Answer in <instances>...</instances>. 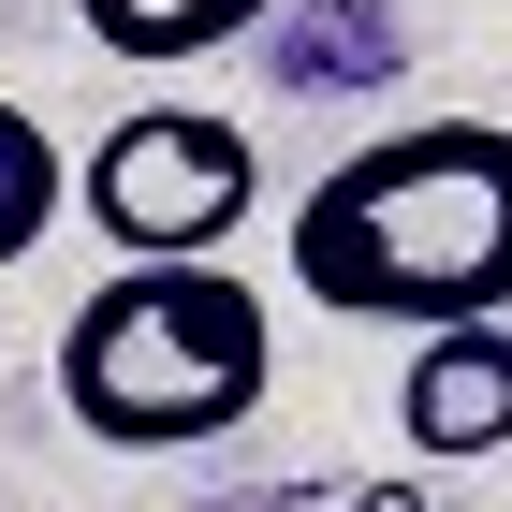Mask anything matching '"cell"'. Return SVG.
<instances>
[{
	"label": "cell",
	"instance_id": "52a82bcc",
	"mask_svg": "<svg viewBox=\"0 0 512 512\" xmlns=\"http://www.w3.org/2000/svg\"><path fill=\"white\" fill-rule=\"evenodd\" d=\"M59 191H74L59 132H44L30 103H0V278H15V264H30L44 235H59Z\"/></svg>",
	"mask_w": 512,
	"mask_h": 512
},
{
	"label": "cell",
	"instance_id": "8992f818",
	"mask_svg": "<svg viewBox=\"0 0 512 512\" xmlns=\"http://www.w3.org/2000/svg\"><path fill=\"white\" fill-rule=\"evenodd\" d=\"M278 0H74V30L103 44V59H220V44H249Z\"/></svg>",
	"mask_w": 512,
	"mask_h": 512
},
{
	"label": "cell",
	"instance_id": "6da1fadb",
	"mask_svg": "<svg viewBox=\"0 0 512 512\" xmlns=\"http://www.w3.org/2000/svg\"><path fill=\"white\" fill-rule=\"evenodd\" d=\"M293 293L337 322H512V118L366 132L293 205Z\"/></svg>",
	"mask_w": 512,
	"mask_h": 512
},
{
	"label": "cell",
	"instance_id": "277c9868",
	"mask_svg": "<svg viewBox=\"0 0 512 512\" xmlns=\"http://www.w3.org/2000/svg\"><path fill=\"white\" fill-rule=\"evenodd\" d=\"M395 425H410L425 469H483V454H512V322H439V337H410Z\"/></svg>",
	"mask_w": 512,
	"mask_h": 512
},
{
	"label": "cell",
	"instance_id": "ba28073f",
	"mask_svg": "<svg viewBox=\"0 0 512 512\" xmlns=\"http://www.w3.org/2000/svg\"><path fill=\"white\" fill-rule=\"evenodd\" d=\"M322 512H439L425 483H322Z\"/></svg>",
	"mask_w": 512,
	"mask_h": 512
},
{
	"label": "cell",
	"instance_id": "5b68a950",
	"mask_svg": "<svg viewBox=\"0 0 512 512\" xmlns=\"http://www.w3.org/2000/svg\"><path fill=\"white\" fill-rule=\"evenodd\" d=\"M264 74L278 88H381L395 74V15L381 0H278L264 15Z\"/></svg>",
	"mask_w": 512,
	"mask_h": 512
},
{
	"label": "cell",
	"instance_id": "7a4b0ae2",
	"mask_svg": "<svg viewBox=\"0 0 512 512\" xmlns=\"http://www.w3.org/2000/svg\"><path fill=\"white\" fill-rule=\"evenodd\" d=\"M278 381V322L235 264H118L59 322V410L103 454H191L235 439Z\"/></svg>",
	"mask_w": 512,
	"mask_h": 512
},
{
	"label": "cell",
	"instance_id": "3957f363",
	"mask_svg": "<svg viewBox=\"0 0 512 512\" xmlns=\"http://www.w3.org/2000/svg\"><path fill=\"white\" fill-rule=\"evenodd\" d=\"M59 205H88V235L118 249V264H220L249 235V205H264V161H249V132L220 103H132L74 161Z\"/></svg>",
	"mask_w": 512,
	"mask_h": 512
},
{
	"label": "cell",
	"instance_id": "9c48e42d",
	"mask_svg": "<svg viewBox=\"0 0 512 512\" xmlns=\"http://www.w3.org/2000/svg\"><path fill=\"white\" fill-rule=\"evenodd\" d=\"M278 512H322V498H278Z\"/></svg>",
	"mask_w": 512,
	"mask_h": 512
}]
</instances>
